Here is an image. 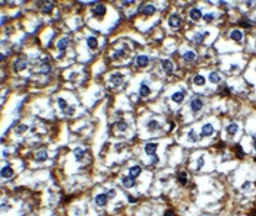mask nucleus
Instances as JSON below:
<instances>
[{
	"label": "nucleus",
	"instance_id": "nucleus-1",
	"mask_svg": "<svg viewBox=\"0 0 256 216\" xmlns=\"http://www.w3.org/2000/svg\"><path fill=\"white\" fill-rule=\"evenodd\" d=\"M202 100L199 98V97H195L193 100H192V102H190V108H192V111L193 113H198V111H200V108H202Z\"/></svg>",
	"mask_w": 256,
	"mask_h": 216
},
{
	"label": "nucleus",
	"instance_id": "nucleus-2",
	"mask_svg": "<svg viewBox=\"0 0 256 216\" xmlns=\"http://www.w3.org/2000/svg\"><path fill=\"white\" fill-rule=\"evenodd\" d=\"M168 24H170V26H173V28H179L180 24H182V19H180L179 15H171V16L168 18Z\"/></svg>",
	"mask_w": 256,
	"mask_h": 216
},
{
	"label": "nucleus",
	"instance_id": "nucleus-3",
	"mask_svg": "<svg viewBox=\"0 0 256 216\" xmlns=\"http://www.w3.org/2000/svg\"><path fill=\"white\" fill-rule=\"evenodd\" d=\"M107 200H108L107 194H98V196L95 197V205L99 206V208H103L104 205H107Z\"/></svg>",
	"mask_w": 256,
	"mask_h": 216
},
{
	"label": "nucleus",
	"instance_id": "nucleus-4",
	"mask_svg": "<svg viewBox=\"0 0 256 216\" xmlns=\"http://www.w3.org/2000/svg\"><path fill=\"white\" fill-rule=\"evenodd\" d=\"M122 184H123L126 188H130V187H135V185H136V181H135V178H132V177H123V178H122Z\"/></svg>",
	"mask_w": 256,
	"mask_h": 216
},
{
	"label": "nucleus",
	"instance_id": "nucleus-5",
	"mask_svg": "<svg viewBox=\"0 0 256 216\" xmlns=\"http://www.w3.org/2000/svg\"><path fill=\"white\" fill-rule=\"evenodd\" d=\"M2 177L3 178H10L12 175H13V169H12V166L10 165H5L3 168H2Z\"/></svg>",
	"mask_w": 256,
	"mask_h": 216
},
{
	"label": "nucleus",
	"instance_id": "nucleus-6",
	"mask_svg": "<svg viewBox=\"0 0 256 216\" xmlns=\"http://www.w3.org/2000/svg\"><path fill=\"white\" fill-rule=\"evenodd\" d=\"M135 63H136V66L145 67L149 63V58L147 57V56H138V57H136V60H135Z\"/></svg>",
	"mask_w": 256,
	"mask_h": 216
},
{
	"label": "nucleus",
	"instance_id": "nucleus-7",
	"mask_svg": "<svg viewBox=\"0 0 256 216\" xmlns=\"http://www.w3.org/2000/svg\"><path fill=\"white\" fill-rule=\"evenodd\" d=\"M214 134V127H212V124H205L204 127H202V136H205V137H208V136H212Z\"/></svg>",
	"mask_w": 256,
	"mask_h": 216
},
{
	"label": "nucleus",
	"instance_id": "nucleus-8",
	"mask_svg": "<svg viewBox=\"0 0 256 216\" xmlns=\"http://www.w3.org/2000/svg\"><path fill=\"white\" fill-rule=\"evenodd\" d=\"M94 16H104V13H106V6L104 5H97L95 8H94Z\"/></svg>",
	"mask_w": 256,
	"mask_h": 216
},
{
	"label": "nucleus",
	"instance_id": "nucleus-9",
	"mask_svg": "<svg viewBox=\"0 0 256 216\" xmlns=\"http://www.w3.org/2000/svg\"><path fill=\"white\" fill-rule=\"evenodd\" d=\"M142 172V168H140L139 165H135L132 166L130 169H129V177H132V178H136L138 175Z\"/></svg>",
	"mask_w": 256,
	"mask_h": 216
},
{
	"label": "nucleus",
	"instance_id": "nucleus-10",
	"mask_svg": "<svg viewBox=\"0 0 256 216\" xmlns=\"http://www.w3.org/2000/svg\"><path fill=\"white\" fill-rule=\"evenodd\" d=\"M161 66H163V69H164L167 73H171V72H173L174 66H173V63H171L170 60H163V61H161Z\"/></svg>",
	"mask_w": 256,
	"mask_h": 216
},
{
	"label": "nucleus",
	"instance_id": "nucleus-11",
	"mask_svg": "<svg viewBox=\"0 0 256 216\" xmlns=\"http://www.w3.org/2000/svg\"><path fill=\"white\" fill-rule=\"evenodd\" d=\"M237 130H239L237 123H231V124L227 126V134H228V136H234V134L237 133Z\"/></svg>",
	"mask_w": 256,
	"mask_h": 216
},
{
	"label": "nucleus",
	"instance_id": "nucleus-12",
	"mask_svg": "<svg viewBox=\"0 0 256 216\" xmlns=\"http://www.w3.org/2000/svg\"><path fill=\"white\" fill-rule=\"evenodd\" d=\"M155 150H157V145L155 143H147L145 145V152L148 153V155H155Z\"/></svg>",
	"mask_w": 256,
	"mask_h": 216
},
{
	"label": "nucleus",
	"instance_id": "nucleus-13",
	"mask_svg": "<svg viewBox=\"0 0 256 216\" xmlns=\"http://www.w3.org/2000/svg\"><path fill=\"white\" fill-rule=\"evenodd\" d=\"M111 82L114 83L116 86L122 85V82H123V75H122V73H114V75H111Z\"/></svg>",
	"mask_w": 256,
	"mask_h": 216
},
{
	"label": "nucleus",
	"instance_id": "nucleus-14",
	"mask_svg": "<svg viewBox=\"0 0 256 216\" xmlns=\"http://www.w3.org/2000/svg\"><path fill=\"white\" fill-rule=\"evenodd\" d=\"M190 18L193 19V21H199L200 18H202V13H200V10H199L198 8H193L192 10H190Z\"/></svg>",
	"mask_w": 256,
	"mask_h": 216
},
{
	"label": "nucleus",
	"instance_id": "nucleus-15",
	"mask_svg": "<svg viewBox=\"0 0 256 216\" xmlns=\"http://www.w3.org/2000/svg\"><path fill=\"white\" fill-rule=\"evenodd\" d=\"M149 92H151V89L148 88V85H147V83H142V85H140V88H139V95H140V97H148Z\"/></svg>",
	"mask_w": 256,
	"mask_h": 216
},
{
	"label": "nucleus",
	"instance_id": "nucleus-16",
	"mask_svg": "<svg viewBox=\"0 0 256 216\" xmlns=\"http://www.w3.org/2000/svg\"><path fill=\"white\" fill-rule=\"evenodd\" d=\"M230 38H231L233 41L240 42V41H241V38H243V34L240 32V31H237V29H236V31H233V32L230 34Z\"/></svg>",
	"mask_w": 256,
	"mask_h": 216
},
{
	"label": "nucleus",
	"instance_id": "nucleus-17",
	"mask_svg": "<svg viewBox=\"0 0 256 216\" xmlns=\"http://www.w3.org/2000/svg\"><path fill=\"white\" fill-rule=\"evenodd\" d=\"M183 98H184V92H176V93H173V97H171V100L174 101V102H177V104H180L183 101Z\"/></svg>",
	"mask_w": 256,
	"mask_h": 216
},
{
	"label": "nucleus",
	"instance_id": "nucleus-18",
	"mask_svg": "<svg viewBox=\"0 0 256 216\" xmlns=\"http://www.w3.org/2000/svg\"><path fill=\"white\" fill-rule=\"evenodd\" d=\"M86 42H88V47L92 48V50H95V48L98 47V41H97V38H95V37H89V38L86 40Z\"/></svg>",
	"mask_w": 256,
	"mask_h": 216
},
{
	"label": "nucleus",
	"instance_id": "nucleus-19",
	"mask_svg": "<svg viewBox=\"0 0 256 216\" xmlns=\"http://www.w3.org/2000/svg\"><path fill=\"white\" fill-rule=\"evenodd\" d=\"M67 45H69V38H63V40H60L57 42V48L60 51H65V48H66Z\"/></svg>",
	"mask_w": 256,
	"mask_h": 216
},
{
	"label": "nucleus",
	"instance_id": "nucleus-20",
	"mask_svg": "<svg viewBox=\"0 0 256 216\" xmlns=\"http://www.w3.org/2000/svg\"><path fill=\"white\" fill-rule=\"evenodd\" d=\"M35 158H37V161H38V162H42V161H45V159H47V152H45L44 149L38 150V152H37V156H35Z\"/></svg>",
	"mask_w": 256,
	"mask_h": 216
},
{
	"label": "nucleus",
	"instance_id": "nucleus-21",
	"mask_svg": "<svg viewBox=\"0 0 256 216\" xmlns=\"http://www.w3.org/2000/svg\"><path fill=\"white\" fill-rule=\"evenodd\" d=\"M25 67H26V61H25V60H18L16 63H15V70H16V72L24 70Z\"/></svg>",
	"mask_w": 256,
	"mask_h": 216
},
{
	"label": "nucleus",
	"instance_id": "nucleus-22",
	"mask_svg": "<svg viewBox=\"0 0 256 216\" xmlns=\"http://www.w3.org/2000/svg\"><path fill=\"white\" fill-rule=\"evenodd\" d=\"M221 80V76L218 75L217 72H212V73H209V82H212V83H218Z\"/></svg>",
	"mask_w": 256,
	"mask_h": 216
},
{
	"label": "nucleus",
	"instance_id": "nucleus-23",
	"mask_svg": "<svg viewBox=\"0 0 256 216\" xmlns=\"http://www.w3.org/2000/svg\"><path fill=\"white\" fill-rule=\"evenodd\" d=\"M193 82H195V85L202 86V85H205V77H204L202 75H196L195 76V79H193Z\"/></svg>",
	"mask_w": 256,
	"mask_h": 216
},
{
	"label": "nucleus",
	"instance_id": "nucleus-24",
	"mask_svg": "<svg viewBox=\"0 0 256 216\" xmlns=\"http://www.w3.org/2000/svg\"><path fill=\"white\" fill-rule=\"evenodd\" d=\"M142 12H143L145 15H151V13H154V12H155V8H154L152 5H147L145 8L142 9Z\"/></svg>",
	"mask_w": 256,
	"mask_h": 216
},
{
	"label": "nucleus",
	"instance_id": "nucleus-25",
	"mask_svg": "<svg viewBox=\"0 0 256 216\" xmlns=\"http://www.w3.org/2000/svg\"><path fill=\"white\" fill-rule=\"evenodd\" d=\"M147 126H148L149 130H158V129H160V124H158L155 120H151V121H149Z\"/></svg>",
	"mask_w": 256,
	"mask_h": 216
},
{
	"label": "nucleus",
	"instance_id": "nucleus-26",
	"mask_svg": "<svg viewBox=\"0 0 256 216\" xmlns=\"http://www.w3.org/2000/svg\"><path fill=\"white\" fill-rule=\"evenodd\" d=\"M83 155H85V152L82 149H79V148H76L75 149V156H76V161H81L83 158Z\"/></svg>",
	"mask_w": 256,
	"mask_h": 216
},
{
	"label": "nucleus",
	"instance_id": "nucleus-27",
	"mask_svg": "<svg viewBox=\"0 0 256 216\" xmlns=\"http://www.w3.org/2000/svg\"><path fill=\"white\" fill-rule=\"evenodd\" d=\"M183 58H184L186 61H192V60L195 58V53H193V51H187V53L183 54Z\"/></svg>",
	"mask_w": 256,
	"mask_h": 216
},
{
	"label": "nucleus",
	"instance_id": "nucleus-28",
	"mask_svg": "<svg viewBox=\"0 0 256 216\" xmlns=\"http://www.w3.org/2000/svg\"><path fill=\"white\" fill-rule=\"evenodd\" d=\"M51 9H53V3H51V2H49V3H44V5H42V12H44V13H49V12H51Z\"/></svg>",
	"mask_w": 256,
	"mask_h": 216
},
{
	"label": "nucleus",
	"instance_id": "nucleus-29",
	"mask_svg": "<svg viewBox=\"0 0 256 216\" xmlns=\"http://www.w3.org/2000/svg\"><path fill=\"white\" fill-rule=\"evenodd\" d=\"M198 134H196V132L195 130H190L189 132V140H192V142H198Z\"/></svg>",
	"mask_w": 256,
	"mask_h": 216
},
{
	"label": "nucleus",
	"instance_id": "nucleus-30",
	"mask_svg": "<svg viewBox=\"0 0 256 216\" xmlns=\"http://www.w3.org/2000/svg\"><path fill=\"white\" fill-rule=\"evenodd\" d=\"M179 181H180V184H186V181H187L186 172H179Z\"/></svg>",
	"mask_w": 256,
	"mask_h": 216
},
{
	"label": "nucleus",
	"instance_id": "nucleus-31",
	"mask_svg": "<svg viewBox=\"0 0 256 216\" xmlns=\"http://www.w3.org/2000/svg\"><path fill=\"white\" fill-rule=\"evenodd\" d=\"M59 107L62 108L63 111H66L67 108H69V107H67V104H66V101L63 100V98H60V100H59Z\"/></svg>",
	"mask_w": 256,
	"mask_h": 216
},
{
	"label": "nucleus",
	"instance_id": "nucleus-32",
	"mask_svg": "<svg viewBox=\"0 0 256 216\" xmlns=\"http://www.w3.org/2000/svg\"><path fill=\"white\" fill-rule=\"evenodd\" d=\"M41 73H44V75L50 73V66H49V63H44V64L41 66Z\"/></svg>",
	"mask_w": 256,
	"mask_h": 216
},
{
	"label": "nucleus",
	"instance_id": "nucleus-33",
	"mask_svg": "<svg viewBox=\"0 0 256 216\" xmlns=\"http://www.w3.org/2000/svg\"><path fill=\"white\" fill-rule=\"evenodd\" d=\"M116 126L119 130H126V129H127V123H124V121H119Z\"/></svg>",
	"mask_w": 256,
	"mask_h": 216
},
{
	"label": "nucleus",
	"instance_id": "nucleus-34",
	"mask_svg": "<svg viewBox=\"0 0 256 216\" xmlns=\"http://www.w3.org/2000/svg\"><path fill=\"white\" fill-rule=\"evenodd\" d=\"M122 56H124L123 50H117V51H114V54H113V57L114 58H119V57H122Z\"/></svg>",
	"mask_w": 256,
	"mask_h": 216
},
{
	"label": "nucleus",
	"instance_id": "nucleus-35",
	"mask_svg": "<svg viewBox=\"0 0 256 216\" xmlns=\"http://www.w3.org/2000/svg\"><path fill=\"white\" fill-rule=\"evenodd\" d=\"M204 34H198V35H195V42H202V40H204Z\"/></svg>",
	"mask_w": 256,
	"mask_h": 216
},
{
	"label": "nucleus",
	"instance_id": "nucleus-36",
	"mask_svg": "<svg viewBox=\"0 0 256 216\" xmlns=\"http://www.w3.org/2000/svg\"><path fill=\"white\" fill-rule=\"evenodd\" d=\"M204 19H205L207 22H211V21L214 19V15H212V13H208V15H205V16H204Z\"/></svg>",
	"mask_w": 256,
	"mask_h": 216
},
{
	"label": "nucleus",
	"instance_id": "nucleus-37",
	"mask_svg": "<svg viewBox=\"0 0 256 216\" xmlns=\"http://www.w3.org/2000/svg\"><path fill=\"white\" fill-rule=\"evenodd\" d=\"M204 164H205V161H204V158H199V159H198V169H202V166H204Z\"/></svg>",
	"mask_w": 256,
	"mask_h": 216
},
{
	"label": "nucleus",
	"instance_id": "nucleus-38",
	"mask_svg": "<svg viewBox=\"0 0 256 216\" xmlns=\"http://www.w3.org/2000/svg\"><path fill=\"white\" fill-rule=\"evenodd\" d=\"M240 25H241V26H250L252 24L248 22V21H244V19H241V21H240Z\"/></svg>",
	"mask_w": 256,
	"mask_h": 216
},
{
	"label": "nucleus",
	"instance_id": "nucleus-39",
	"mask_svg": "<svg viewBox=\"0 0 256 216\" xmlns=\"http://www.w3.org/2000/svg\"><path fill=\"white\" fill-rule=\"evenodd\" d=\"M73 111H75L73 108H72V107H69V108L66 110V111H65V113H66V114H69V116H72V114H73Z\"/></svg>",
	"mask_w": 256,
	"mask_h": 216
},
{
	"label": "nucleus",
	"instance_id": "nucleus-40",
	"mask_svg": "<svg viewBox=\"0 0 256 216\" xmlns=\"http://www.w3.org/2000/svg\"><path fill=\"white\" fill-rule=\"evenodd\" d=\"M24 130H26V126H19V127H18V133H21V132H24Z\"/></svg>",
	"mask_w": 256,
	"mask_h": 216
},
{
	"label": "nucleus",
	"instance_id": "nucleus-41",
	"mask_svg": "<svg viewBox=\"0 0 256 216\" xmlns=\"http://www.w3.org/2000/svg\"><path fill=\"white\" fill-rule=\"evenodd\" d=\"M158 162V156L157 155H152V164H157Z\"/></svg>",
	"mask_w": 256,
	"mask_h": 216
},
{
	"label": "nucleus",
	"instance_id": "nucleus-42",
	"mask_svg": "<svg viewBox=\"0 0 256 216\" xmlns=\"http://www.w3.org/2000/svg\"><path fill=\"white\" fill-rule=\"evenodd\" d=\"M114 194H116V191H114V190H110V191H108V194H107V196H108V197H113Z\"/></svg>",
	"mask_w": 256,
	"mask_h": 216
},
{
	"label": "nucleus",
	"instance_id": "nucleus-43",
	"mask_svg": "<svg viewBox=\"0 0 256 216\" xmlns=\"http://www.w3.org/2000/svg\"><path fill=\"white\" fill-rule=\"evenodd\" d=\"M249 185H250V184H249V183H244V184H243V185H241V187H243V188H248Z\"/></svg>",
	"mask_w": 256,
	"mask_h": 216
},
{
	"label": "nucleus",
	"instance_id": "nucleus-44",
	"mask_svg": "<svg viewBox=\"0 0 256 216\" xmlns=\"http://www.w3.org/2000/svg\"><path fill=\"white\" fill-rule=\"evenodd\" d=\"M253 139H255V143H253V148H255V150H256V134H253Z\"/></svg>",
	"mask_w": 256,
	"mask_h": 216
}]
</instances>
